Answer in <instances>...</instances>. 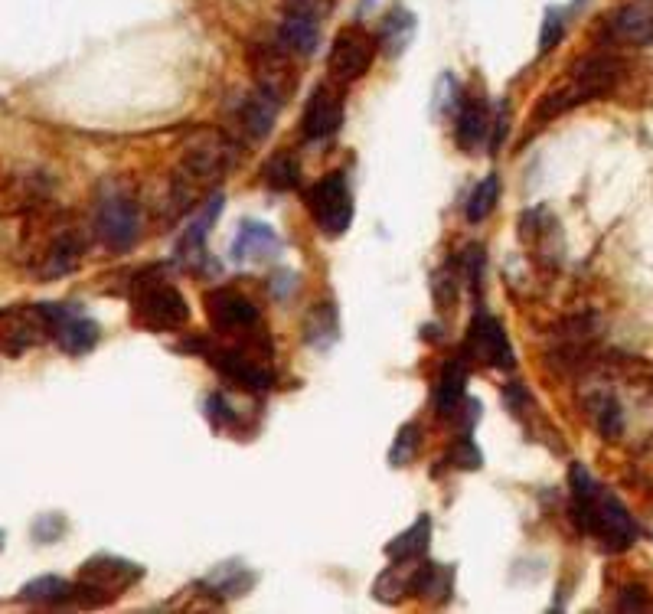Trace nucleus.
Wrapping results in <instances>:
<instances>
[{
	"mask_svg": "<svg viewBox=\"0 0 653 614\" xmlns=\"http://www.w3.org/2000/svg\"><path fill=\"white\" fill-rule=\"evenodd\" d=\"M569 484H572L575 520L585 533L598 536L601 543L614 552H621L634 543L637 526L631 520V513H627V507L618 497L608 494V490L598 484V477L591 474L585 464H572Z\"/></svg>",
	"mask_w": 653,
	"mask_h": 614,
	"instance_id": "1",
	"label": "nucleus"
},
{
	"mask_svg": "<svg viewBox=\"0 0 653 614\" xmlns=\"http://www.w3.org/2000/svg\"><path fill=\"white\" fill-rule=\"evenodd\" d=\"M621 76H624V63H621V59H614V56H588V59H582V63L572 69L569 85H562V89H552V92L542 95V102L533 112V118L549 121V118H556L562 112H572V108L591 102V95H595V98L608 95L614 85L621 82Z\"/></svg>",
	"mask_w": 653,
	"mask_h": 614,
	"instance_id": "2",
	"label": "nucleus"
},
{
	"mask_svg": "<svg viewBox=\"0 0 653 614\" xmlns=\"http://www.w3.org/2000/svg\"><path fill=\"white\" fill-rule=\"evenodd\" d=\"M131 314L134 324L151 330V334H174V330L187 327L190 304L170 281H138Z\"/></svg>",
	"mask_w": 653,
	"mask_h": 614,
	"instance_id": "3",
	"label": "nucleus"
},
{
	"mask_svg": "<svg viewBox=\"0 0 653 614\" xmlns=\"http://www.w3.org/2000/svg\"><path fill=\"white\" fill-rule=\"evenodd\" d=\"M307 210H311L314 223L324 236H343L347 226L353 223V196L347 187V177L330 174L324 180H317L307 190Z\"/></svg>",
	"mask_w": 653,
	"mask_h": 614,
	"instance_id": "4",
	"label": "nucleus"
},
{
	"mask_svg": "<svg viewBox=\"0 0 653 614\" xmlns=\"http://www.w3.org/2000/svg\"><path fill=\"white\" fill-rule=\"evenodd\" d=\"M206 321L216 334H249L258 327V307L236 288H216L203 298Z\"/></svg>",
	"mask_w": 653,
	"mask_h": 614,
	"instance_id": "5",
	"label": "nucleus"
},
{
	"mask_svg": "<svg viewBox=\"0 0 653 614\" xmlns=\"http://www.w3.org/2000/svg\"><path fill=\"white\" fill-rule=\"evenodd\" d=\"M376 59V43L360 27H347L334 36L330 46V79L340 85H350L363 79Z\"/></svg>",
	"mask_w": 653,
	"mask_h": 614,
	"instance_id": "6",
	"label": "nucleus"
},
{
	"mask_svg": "<svg viewBox=\"0 0 653 614\" xmlns=\"http://www.w3.org/2000/svg\"><path fill=\"white\" fill-rule=\"evenodd\" d=\"M36 314L43 317L53 330L56 343L72 356H82L89 353L95 343H98V324L82 317L76 307H66V304H36Z\"/></svg>",
	"mask_w": 653,
	"mask_h": 614,
	"instance_id": "7",
	"label": "nucleus"
},
{
	"mask_svg": "<svg viewBox=\"0 0 653 614\" xmlns=\"http://www.w3.org/2000/svg\"><path fill=\"white\" fill-rule=\"evenodd\" d=\"M141 579H144V566H138V562L115 559V556H95L82 566L79 588L89 592V598L92 592H105V598H115Z\"/></svg>",
	"mask_w": 653,
	"mask_h": 614,
	"instance_id": "8",
	"label": "nucleus"
},
{
	"mask_svg": "<svg viewBox=\"0 0 653 614\" xmlns=\"http://www.w3.org/2000/svg\"><path fill=\"white\" fill-rule=\"evenodd\" d=\"M98 236L115 252H128L138 239V206L128 196H105L98 206Z\"/></svg>",
	"mask_w": 653,
	"mask_h": 614,
	"instance_id": "9",
	"label": "nucleus"
},
{
	"mask_svg": "<svg viewBox=\"0 0 653 614\" xmlns=\"http://www.w3.org/2000/svg\"><path fill=\"white\" fill-rule=\"evenodd\" d=\"M340 125H343V95L327 82L317 85L304 108V138L327 141L340 131Z\"/></svg>",
	"mask_w": 653,
	"mask_h": 614,
	"instance_id": "10",
	"label": "nucleus"
},
{
	"mask_svg": "<svg viewBox=\"0 0 653 614\" xmlns=\"http://www.w3.org/2000/svg\"><path fill=\"white\" fill-rule=\"evenodd\" d=\"M467 350H471L477 360L500 366V370H510L513 366V347L507 340V330L500 327L497 317H490L484 311L474 317L471 330H467Z\"/></svg>",
	"mask_w": 653,
	"mask_h": 614,
	"instance_id": "11",
	"label": "nucleus"
},
{
	"mask_svg": "<svg viewBox=\"0 0 653 614\" xmlns=\"http://www.w3.org/2000/svg\"><path fill=\"white\" fill-rule=\"evenodd\" d=\"M206 356L226 379H232V383H239L252 392H265V389H271V383H275V376H271L265 366H258L252 356H245L242 350H206Z\"/></svg>",
	"mask_w": 653,
	"mask_h": 614,
	"instance_id": "12",
	"label": "nucleus"
},
{
	"mask_svg": "<svg viewBox=\"0 0 653 614\" xmlns=\"http://www.w3.org/2000/svg\"><path fill=\"white\" fill-rule=\"evenodd\" d=\"M608 36L627 46H647L653 43V10L640 4H627L608 23Z\"/></svg>",
	"mask_w": 653,
	"mask_h": 614,
	"instance_id": "13",
	"label": "nucleus"
},
{
	"mask_svg": "<svg viewBox=\"0 0 653 614\" xmlns=\"http://www.w3.org/2000/svg\"><path fill=\"white\" fill-rule=\"evenodd\" d=\"M278 46L291 56H314L320 46V27L311 14H291L278 27Z\"/></svg>",
	"mask_w": 653,
	"mask_h": 614,
	"instance_id": "14",
	"label": "nucleus"
},
{
	"mask_svg": "<svg viewBox=\"0 0 653 614\" xmlns=\"http://www.w3.org/2000/svg\"><path fill=\"white\" fill-rule=\"evenodd\" d=\"M281 252V239L275 229L265 223H245L239 229L236 242H232V259L236 262H262Z\"/></svg>",
	"mask_w": 653,
	"mask_h": 614,
	"instance_id": "15",
	"label": "nucleus"
},
{
	"mask_svg": "<svg viewBox=\"0 0 653 614\" xmlns=\"http://www.w3.org/2000/svg\"><path fill=\"white\" fill-rule=\"evenodd\" d=\"M281 108V92L262 85L258 92H252L242 105V125L249 131V138H265V134L275 128V115Z\"/></svg>",
	"mask_w": 653,
	"mask_h": 614,
	"instance_id": "16",
	"label": "nucleus"
},
{
	"mask_svg": "<svg viewBox=\"0 0 653 614\" xmlns=\"http://www.w3.org/2000/svg\"><path fill=\"white\" fill-rule=\"evenodd\" d=\"M223 206H226V196L223 193H213V196H209V203L203 206V213L193 219L187 232H183V239L177 245V252H180L183 262H193L196 265V262L203 259L206 236H209V229H213V223L219 219V213H223Z\"/></svg>",
	"mask_w": 653,
	"mask_h": 614,
	"instance_id": "17",
	"label": "nucleus"
},
{
	"mask_svg": "<svg viewBox=\"0 0 653 614\" xmlns=\"http://www.w3.org/2000/svg\"><path fill=\"white\" fill-rule=\"evenodd\" d=\"M464 386H467V366L451 360L445 370H441V379L435 386V409L441 419H451V415H461L464 399Z\"/></svg>",
	"mask_w": 653,
	"mask_h": 614,
	"instance_id": "18",
	"label": "nucleus"
},
{
	"mask_svg": "<svg viewBox=\"0 0 653 614\" xmlns=\"http://www.w3.org/2000/svg\"><path fill=\"white\" fill-rule=\"evenodd\" d=\"M412 36H415V17L405 7H396L383 17V23H379L376 40L386 56H399L402 49L412 43Z\"/></svg>",
	"mask_w": 653,
	"mask_h": 614,
	"instance_id": "19",
	"label": "nucleus"
},
{
	"mask_svg": "<svg viewBox=\"0 0 653 614\" xmlns=\"http://www.w3.org/2000/svg\"><path fill=\"white\" fill-rule=\"evenodd\" d=\"M490 131V108L484 102H464L458 112V144L464 151H477L487 141Z\"/></svg>",
	"mask_w": 653,
	"mask_h": 614,
	"instance_id": "20",
	"label": "nucleus"
},
{
	"mask_svg": "<svg viewBox=\"0 0 653 614\" xmlns=\"http://www.w3.org/2000/svg\"><path fill=\"white\" fill-rule=\"evenodd\" d=\"M431 543V520L428 517H418L409 530L399 533L392 543L386 546V556L392 562H409V559H422L428 552Z\"/></svg>",
	"mask_w": 653,
	"mask_h": 614,
	"instance_id": "21",
	"label": "nucleus"
},
{
	"mask_svg": "<svg viewBox=\"0 0 653 614\" xmlns=\"http://www.w3.org/2000/svg\"><path fill=\"white\" fill-rule=\"evenodd\" d=\"M72 592H76V585L59 579V575H40V579H33L20 588V598L30 601V605H59Z\"/></svg>",
	"mask_w": 653,
	"mask_h": 614,
	"instance_id": "22",
	"label": "nucleus"
},
{
	"mask_svg": "<svg viewBox=\"0 0 653 614\" xmlns=\"http://www.w3.org/2000/svg\"><path fill=\"white\" fill-rule=\"evenodd\" d=\"M412 592H415V595H422V598L445 601V598L451 595V569L438 566V562H418V572H415Z\"/></svg>",
	"mask_w": 653,
	"mask_h": 614,
	"instance_id": "23",
	"label": "nucleus"
},
{
	"mask_svg": "<svg viewBox=\"0 0 653 614\" xmlns=\"http://www.w3.org/2000/svg\"><path fill=\"white\" fill-rule=\"evenodd\" d=\"M497 200H500V180L494 174H487L474 187L471 200H467V219H471V223H484V219L494 213Z\"/></svg>",
	"mask_w": 653,
	"mask_h": 614,
	"instance_id": "24",
	"label": "nucleus"
},
{
	"mask_svg": "<svg viewBox=\"0 0 653 614\" xmlns=\"http://www.w3.org/2000/svg\"><path fill=\"white\" fill-rule=\"evenodd\" d=\"M265 183L271 190H294L301 183V167H298V161L294 157H288V154H281V157H275V161H268V167H265Z\"/></svg>",
	"mask_w": 653,
	"mask_h": 614,
	"instance_id": "25",
	"label": "nucleus"
},
{
	"mask_svg": "<svg viewBox=\"0 0 653 614\" xmlns=\"http://www.w3.org/2000/svg\"><path fill=\"white\" fill-rule=\"evenodd\" d=\"M595 422H598L601 432H605V438H618L621 428H624L621 405L614 402L611 396H601V399L595 402Z\"/></svg>",
	"mask_w": 653,
	"mask_h": 614,
	"instance_id": "26",
	"label": "nucleus"
},
{
	"mask_svg": "<svg viewBox=\"0 0 653 614\" xmlns=\"http://www.w3.org/2000/svg\"><path fill=\"white\" fill-rule=\"evenodd\" d=\"M418 441H422V435H418V425H412V422L402 425L399 435H396V445H392V451H389V461L396 464V468L409 464L418 454Z\"/></svg>",
	"mask_w": 653,
	"mask_h": 614,
	"instance_id": "27",
	"label": "nucleus"
},
{
	"mask_svg": "<svg viewBox=\"0 0 653 614\" xmlns=\"http://www.w3.org/2000/svg\"><path fill=\"white\" fill-rule=\"evenodd\" d=\"M448 461L454 464V468H461V471H477L480 464H484V454H480V448L474 445L471 438L461 435V438H458V445L451 448Z\"/></svg>",
	"mask_w": 653,
	"mask_h": 614,
	"instance_id": "28",
	"label": "nucleus"
},
{
	"mask_svg": "<svg viewBox=\"0 0 653 614\" xmlns=\"http://www.w3.org/2000/svg\"><path fill=\"white\" fill-rule=\"evenodd\" d=\"M562 33H565V17L559 14L556 7H549L546 20H542V30H539V49H542V53L556 49V43H562Z\"/></svg>",
	"mask_w": 653,
	"mask_h": 614,
	"instance_id": "29",
	"label": "nucleus"
},
{
	"mask_svg": "<svg viewBox=\"0 0 653 614\" xmlns=\"http://www.w3.org/2000/svg\"><path fill=\"white\" fill-rule=\"evenodd\" d=\"M618 608L621 611H640V608H650V598H647V588L644 585H627L621 598H618Z\"/></svg>",
	"mask_w": 653,
	"mask_h": 614,
	"instance_id": "30",
	"label": "nucleus"
},
{
	"mask_svg": "<svg viewBox=\"0 0 653 614\" xmlns=\"http://www.w3.org/2000/svg\"><path fill=\"white\" fill-rule=\"evenodd\" d=\"M431 291H435V298L441 307H451V298H454V291H458V281L448 278L445 272H438L435 278H431Z\"/></svg>",
	"mask_w": 653,
	"mask_h": 614,
	"instance_id": "31",
	"label": "nucleus"
},
{
	"mask_svg": "<svg viewBox=\"0 0 653 614\" xmlns=\"http://www.w3.org/2000/svg\"><path fill=\"white\" fill-rule=\"evenodd\" d=\"M63 517H43L40 523H36V536L43 539V543H53V539L63 533Z\"/></svg>",
	"mask_w": 653,
	"mask_h": 614,
	"instance_id": "32",
	"label": "nucleus"
},
{
	"mask_svg": "<svg viewBox=\"0 0 653 614\" xmlns=\"http://www.w3.org/2000/svg\"><path fill=\"white\" fill-rule=\"evenodd\" d=\"M209 415H213L216 425H226V428L236 422V419H232V412H229V405H226L223 396H213V399H209Z\"/></svg>",
	"mask_w": 653,
	"mask_h": 614,
	"instance_id": "33",
	"label": "nucleus"
},
{
	"mask_svg": "<svg viewBox=\"0 0 653 614\" xmlns=\"http://www.w3.org/2000/svg\"><path fill=\"white\" fill-rule=\"evenodd\" d=\"M0 549H4V533H0Z\"/></svg>",
	"mask_w": 653,
	"mask_h": 614,
	"instance_id": "34",
	"label": "nucleus"
}]
</instances>
